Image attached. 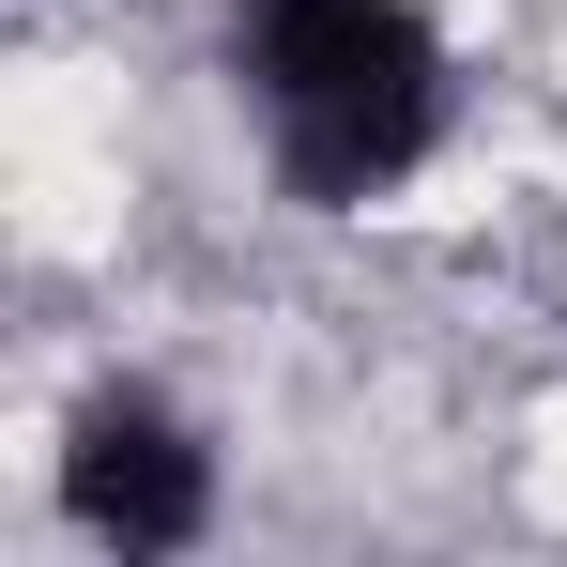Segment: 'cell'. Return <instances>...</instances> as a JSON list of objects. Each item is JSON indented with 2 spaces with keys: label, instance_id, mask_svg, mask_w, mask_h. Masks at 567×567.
I'll use <instances>...</instances> for the list:
<instances>
[{
  "label": "cell",
  "instance_id": "cell-1",
  "mask_svg": "<svg viewBox=\"0 0 567 567\" xmlns=\"http://www.w3.org/2000/svg\"><path fill=\"white\" fill-rule=\"evenodd\" d=\"M246 78L277 123V169L307 199H369L430 154L445 123V62L414 31V0H261L246 16Z\"/></svg>",
  "mask_w": 567,
  "mask_h": 567
},
{
  "label": "cell",
  "instance_id": "cell-2",
  "mask_svg": "<svg viewBox=\"0 0 567 567\" xmlns=\"http://www.w3.org/2000/svg\"><path fill=\"white\" fill-rule=\"evenodd\" d=\"M62 506L93 522L107 553H185L199 522H215V461H199L154 399H93V414L62 430Z\"/></svg>",
  "mask_w": 567,
  "mask_h": 567
}]
</instances>
